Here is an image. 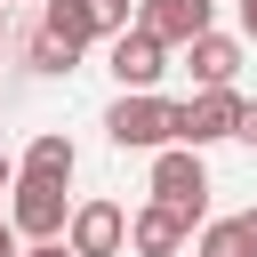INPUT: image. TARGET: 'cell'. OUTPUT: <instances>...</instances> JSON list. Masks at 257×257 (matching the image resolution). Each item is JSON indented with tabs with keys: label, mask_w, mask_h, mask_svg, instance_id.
<instances>
[{
	"label": "cell",
	"mask_w": 257,
	"mask_h": 257,
	"mask_svg": "<svg viewBox=\"0 0 257 257\" xmlns=\"http://www.w3.org/2000/svg\"><path fill=\"white\" fill-rule=\"evenodd\" d=\"M241 145H249V153H257V96H249V104H241Z\"/></svg>",
	"instance_id": "9a60e30c"
},
{
	"label": "cell",
	"mask_w": 257,
	"mask_h": 257,
	"mask_svg": "<svg viewBox=\"0 0 257 257\" xmlns=\"http://www.w3.org/2000/svg\"><path fill=\"white\" fill-rule=\"evenodd\" d=\"M0 8H24V0H0Z\"/></svg>",
	"instance_id": "44dd1931"
},
{
	"label": "cell",
	"mask_w": 257,
	"mask_h": 257,
	"mask_svg": "<svg viewBox=\"0 0 257 257\" xmlns=\"http://www.w3.org/2000/svg\"><path fill=\"white\" fill-rule=\"evenodd\" d=\"M185 72H193V88H233V72H241V32H201V40L185 48Z\"/></svg>",
	"instance_id": "9c48e42d"
},
{
	"label": "cell",
	"mask_w": 257,
	"mask_h": 257,
	"mask_svg": "<svg viewBox=\"0 0 257 257\" xmlns=\"http://www.w3.org/2000/svg\"><path fill=\"white\" fill-rule=\"evenodd\" d=\"M161 72H169V48L153 32H120L112 40V80L120 96H161Z\"/></svg>",
	"instance_id": "52a82bcc"
},
{
	"label": "cell",
	"mask_w": 257,
	"mask_h": 257,
	"mask_svg": "<svg viewBox=\"0 0 257 257\" xmlns=\"http://www.w3.org/2000/svg\"><path fill=\"white\" fill-rule=\"evenodd\" d=\"M241 40H257V0H241Z\"/></svg>",
	"instance_id": "d6986e66"
},
{
	"label": "cell",
	"mask_w": 257,
	"mask_h": 257,
	"mask_svg": "<svg viewBox=\"0 0 257 257\" xmlns=\"http://www.w3.org/2000/svg\"><path fill=\"white\" fill-rule=\"evenodd\" d=\"M72 169H80V153H72L64 128H40L24 145V161H16V177H32V185H72Z\"/></svg>",
	"instance_id": "30bf717a"
},
{
	"label": "cell",
	"mask_w": 257,
	"mask_h": 257,
	"mask_svg": "<svg viewBox=\"0 0 257 257\" xmlns=\"http://www.w3.org/2000/svg\"><path fill=\"white\" fill-rule=\"evenodd\" d=\"M64 249L72 257H120L128 249V209L120 201H80L72 225H64Z\"/></svg>",
	"instance_id": "8992f818"
},
{
	"label": "cell",
	"mask_w": 257,
	"mask_h": 257,
	"mask_svg": "<svg viewBox=\"0 0 257 257\" xmlns=\"http://www.w3.org/2000/svg\"><path fill=\"white\" fill-rule=\"evenodd\" d=\"M0 257H24V241H16V225H8V209H0Z\"/></svg>",
	"instance_id": "2e32d148"
},
{
	"label": "cell",
	"mask_w": 257,
	"mask_h": 257,
	"mask_svg": "<svg viewBox=\"0 0 257 257\" xmlns=\"http://www.w3.org/2000/svg\"><path fill=\"white\" fill-rule=\"evenodd\" d=\"M24 56H32V72H72V64H80V56H72V48H56L40 24H32V40H24Z\"/></svg>",
	"instance_id": "5bb4252c"
},
{
	"label": "cell",
	"mask_w": 257,
	"mask_h": 257,
	"mask_svg": "<svg viewBox=\"0 0 257 257\" xmlns=\"http://www.w3.org/2000/svg\"><path fill=\"white\" fill-rule=\"evenodd\" d=\"M0 40H8V8H0Z\"/></svg>",
	"instance_id": "ffe728a7"
},
{
	"label": "cell",
	"mask_w": 257,
	"mask_h": 257,
	"mask_svg": "<svg viewBox=\"0 0 257 257\" xmlns=\"http://www.w3.org/2000/svg\"><path fill=\"white\" fill-rule=\"evenodd\" d=\"M24 257H72V249H64V241H32Z\"/></svg>",
	"instance_id": "e0dca14e"
},
{
	"label": "cell",
	"mask_w": 257,
	"mask_h": 257,
	"mask_svg": "<svg viewBox=\"0 0 257 257\" xmlns=\"http://www.w3.org/2000/svg\"><path fill=\"white\" fill-rule=\"evenodd\" d=\"M40 32H48L56 48H72V56L104 40V32H96V16H88V0H40Z\"/></svg>",
	"instance_id": "8fae6325"
},
{
	"label": "cell",
	"mask_w": 257,
	"mask_h": 257,
	"mask_svg": "<svg viewBox=\"0 0 257 257\" xmlns=\"http://www.w3.org/2000/svg\"><path fill=\"white\" fill-rule=\"evenodd\" d=\"M145 193H153L161 209H177V217L209 225V161H201L193 145H169V153H153V177H145Z\"/></svg>",
	"instance_id": "6da1fadb"
},
{
	"label": "cell",
	"mask_w": 257,
	"mask_h": 257,
	"mask_svg": "<svg viewBox=\"0 0 257 257\" xmlns=\"http://www.w3.org/2000/svg\"><path fill=\"white\" fill-rule=\"evenodd\" d=\"M72 209H80V201H64V185H32V177H16V193H8V225H16L24 249H32V241H64Z\"/></svg>",
	"instance_id": "277c9868"
},
{
	"label": "cell",
	"mask_w": 257,
	"mask_h": 257,
	"mask_svg": "<svg viewBox=\"0 0 257 257\" xmlns=\"http://www.w3.org/2000/svg\"><path fill=\"white\" fill-rule=\"evenodd\" d=\"M241 88H193L185 104H177V145H193V153H209V145H225V137H241Z\"/></svg>",
	"instance_id": "3957f363"
},
{
	"label": "cell",
	"mask_w": 257,
	"mask_h": 257,
	"mask_svg": "<svg viewBox=\"0 0 257 257\" xmlns=\"http://www.w3.org/2000/svg\"><path fill=\"white\" fill-rule=\"evenodd\" d=\"M0 193H16V153H0Z\"/></svg>",
	"instance_id": "ac0fdd59"
},
{
	"label": "cell",
	"mask_w": 257,
	"mask_h": 257,
	"mask_svg": "<svg viewBox=\"0 0 257 257\" xmlns=\"http://www.w3.org/2000/svg\"><path fill=\"white\" fill-rule=\"evenodd\" d=\"M104 137H112L120 153H169V145H177V104H169V96H112Z\"/></svg>",
	"instance_id": "7a4b0ae2"
},
{
	"label": "cell",
	"mask_w": 257,
	"mask_h": 257,
	"mask_svg": "<svg viewBox=\"0 0 257 257\" xmlns=\"http://www.w3.org/2000/svg\"><path fill=\"white\" fill-rule=\"evenodd\" d=\"M137 32H153L169 56H185L201 32H217V0H137Z\"/></svg>",
	"instance_id": "5b68a950"
},
{
	"label": "cell",
	"mask_w": 257,
	"mask_h": 257,
	"mask_svg": "<svg viewBox=\"0 0 257 257\" xmlns=\"http://www.w3.org/2000/svg\"><path fill=\"white\" fill-rule=\"evenodd\" d=\"M193 257H257V241H249V217H209V225L193 233Z\"/></svg>",
	"instance_id": "7c38bea8"
},
{
	"label": "cell",
	"mask_w": 257,
	"mask_h": 257,
	"mask_svg": "<svg viewBox=\"0 0 257 257\" xmlns=\"http://www.w3.org/2000/svg\"><path fill=\"white\" fill-rule=\"evenodd\" d=\"M88 16H96V32H104V48H112L120 32H137V0H88Z\"/></svg>",
	"instance_id": "4fadbf2b"
},
{
	"label": "cell",
	"mask_w": 257,
	"mask_h": 257,
	"mask_svg": "<svg viewBox=\"0 0 257 257\" xmlns=\"http://www.w3.org/2000/svg\"><path fill=\"white\" fill-rule=\"evenodd\" d=\"M193 233H201V225L177 217V209H161V201H145V209L128 217V249H137V257H185Z\"/></svg>",
	"instance_id": "ba28073f"
}]
</instances>
